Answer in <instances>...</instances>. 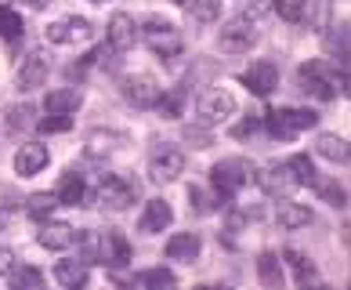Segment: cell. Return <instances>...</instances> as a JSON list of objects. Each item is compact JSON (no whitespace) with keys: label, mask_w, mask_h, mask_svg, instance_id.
<instances>
[{"label":"cell","mask_w":351,"mask_h":290,"mask_svg":"<svg viewBox=\"0 0 351 290\" xmlns=\"http://www.w3.org/2000/svg\"><path fill=\"white\" fill-rule=\"evenodd\" d=\"M243 84L250 87L257 98H268L271 91L279 87V69H276V62H254L250 69L243 73Z\"/></svg>","instance_id":"12"},{"label":"cell","mask_w":351,"mask_h":290,"mask_svg":"<svg viewBox=\"0 0 351 290\" xmlns=\"http://www.w3.org/2000/svg\"><path fill=\"white\" fill-rule=\"evenodd\" d=\"M29 116H33V105H15V109H8V127L11 131L29 127Z\"/></svg>","instance_id":"39"},{"label":"cell","mask_w":351,"mask_h":290,"mask_svg":"<svg viewBox=\"0 0 351 290\" xmlns=\"http://www.w3.org/2000/svg\"><path fill=\"white\" fill-rule=\"evenodd\" d=\"M276 221L282 229H304V225H311V210L304 203H293V200H286V196H279Z\"/></svg>","instance_id":"22"},{"label":"cell","mask_w":351,"mask_h":290,"mask_svg":"<svg viewBox=\"0 0 351 290\" xmlns=\"http://www.w3.org/2000/svg\"><path fill=\"white\" fill-rule=\"evenodd\" d=\"M73 127V116H62V113H47V120H40L44 135H62V131Z\"/></svg>","instance_id":"37"},{"label":"cell","mask_w":351,"mask_h":290,"mask_svg":"<svg viewBox=\"0 0 351 290\" xmlns=\"http://www.w3.org/2000/svg\"><path fill=\"white\" fill-rule=\"evenodd\" d=\"M301 91L304 95H315V98H322V102H330V98H337V91H348V69H330L326 62H308V65H301Z\"/></svg>","instance_id":"1"},{"label":"cell","mask_w":351,"mask_h":290,"mask_svg":"<svg viewBox=\"0 0 351 290\" xmlns=\"http://www.w3.org/2000/svg\"><path fill=\"white\" fill-rule=\"evenodd\" d=\"M243 11H246V19H261L271 11V0H239Z\"/></svg>","instance_id":"41"},{"label":"cell","mask_w":351,"mask_h":290,"mask_svg":"<svg viewBox=\"0 0 351 290\" xmlns=\"http://www.w3.org/2000/svg\"><path fill=\"white\" fill-rule=\"evenodd\" d=\"M271 11H279L286 22H301L308 11V0H271Z\"/></svg>","instance_id":"35"},{"label":"cell","mask_w":351,"mask_h":290,"mask_svg":"<svg viewBox=\"0 0 351 290\" xmlns=\"http://www.w3.org/2000/svg\"><path fill=\"white\" fill-rule=\"evenodd\" d=\"M257 186H261L268 196H286V192H293L297 189V181H293V175H290V167L286 164H268L261 175H257Z\"/></svg>","instance_id":"14"},{"label":"cell","mask_w":351,"mask_h":290,"mask_svg":"<svg viewBox=\"0 0 351 290\" xmlns=\"http://www.w3.org/2000/svg\"><path fill=\"white\" fill-rule=\"evenodd\" d=\"M257 280L265 287H282V258L265 250V254L257 258Z\"/></svg>","instance_id":"27"},{"label":"cell","mask_w":351,"mask_h":290,"mask_svg":"<svg viewBox=\"0 0 351 290\" xmlns=\"http://www.w3.org/2000/svg\"><path fill=\"white\" fill-rule=\"evenodd\" d=\"M315 124H319V116L311 113V109H271V113L265 116L268 135L279 138V142H290V138H297L301 131L315 127Z\"/></svg>","instance_id":"2"},{"label":"cell","mask_w":351,"mask_h":290,"mask_svg":"<svg viewBox=\"0 0 351 290\" xmlns=\"http://www.w3.org/2000/svg\"><path fill=\"white\" fill-rule=\"evenodd\" d=\"M181 8L196 25H210L221 15V0H181Z\"/></svg>","instance_id":"26"},{"label":"cell","mask_w":351,"mask_h":290,"mask_svg":"<svg viewBox=\"0 0 351 290\" xmlns=\"http://www.w3.org/2000/svg\"><path fill=\"white\" fill-rule=\"evenodd\" d=\"M8 280H11V287H15V290H40L44 287V272L22 265V269H11Z\"/></svg>","instance_id":"32"},{"label":"cell","mask_w":351,"mask_h":290,"mask_svg":"<svg viewBox=\"0 0 351 290\" xmlns=\"http://www.w3.org/2000/svg\"><path fill=\"white\" fill-rule=\"evenodd\" d=\"M120 145H123V135H116V131H90L84 153H87V160H109Z\"/></svg>","instance_id":"18"},{"label":"cell","mask_w":351,"mask_h":290,"mask_svg":"<svg viewBox=\"0 0 351 290\" xmlns=\"http://www.w3.org/2000/svg\"><path fill=\"white\" fill-rule=\"evenodd\" d=\"M315 153L326 156L330 164H348V156H351L348 138H341V135H319L315 138Z\"/></svg>","instance_id":"25"},{"label":"cell","mask_w":351,"mask_h":290,"mask_svg":"<svg viewBox=\"0 0 351 290\" xmlns=\"http://www.w3.org/2000/svg\"><path fill=\"white\" fill-rule=\"evenodd\" d=\"M55 280L62 287H69V290H80L87 283V261H80V258L58 261V265H55Z\"/></svg>","instance_id":"23"},{"label":"cell","mask_w":351,"mask_h":290,"mask_svg":"<svg viewBox=\"0 0 351 290\" xmlns=\"http://www.w3.org/2000/svg\"><path fill=\"white\" fill-rule=\"evenodd\" d=\"M44 80H47V58H44V51H33V55L22 62V69H19V91L29 95V91L44 87Z\"/></svg>","instance_id":"16"},{"label":"cell","mask_w":351,"mask_h":290,"mask_svg":"<svg viewBox=\"0 0 351 290\" xmlns=\"http://www.w3.org/2000/svg\"><path fill=\"white\" fill-rule=\"evenodd\" d=\"M141 41H145L160 58H174L181 51V33H178V25L167 22V19H149L141 25Z\"/></svg>","instance_id":"5"},{"label":"cell","mask_w":351,"mask_h":290,"mask_svg":"<svg viewBox=\"0 0 351 290\" xmlns=\"http://www.w3.org/2000/svg\"><path fill=\"white\" fill-rule=\"evenodd\" d=\"M171 221H174L171 203H167V200H149L145 210H141V218H138V232H145V236L167 232V225H171Z\"/></svg>","instance_id":"15"},{"label":"cell","mask_w":351,"mask_h":290,"mask_svg":"<svg viewBox=\"0 0 351 290\" xmlns=\"http://www.w3.org/2000/svg\"><path fill=\"white\" fill-rule=\"evenodd\" d=\"M84 178L76 175V170H69V175H62V181H58V192H55V200L58 203H66V207H80L84 203Z\"/></svg>","instance_id":"24"},{"label":"cell","mask_w":351,"mask_h":290,"mask_svg":"<svg viewBox=\"0 0 351 290\" xmlns=\"http://www.w3.org/2000/svg\"><path fill=\"white\" fill-rule=\"evenodd\" d=\"M131 283H134V287H156V290H167V287H174V283H178V276H174L171 269H145V272H138Z\"/></svg>","instance_id":"29"},{"label":"cell","mask_w":351,"mask_h":290,"mask_svg":"<svg viewBox=\"0 0 351 290\" xmlns=\"http://www.w3.org/2000/svg\"><path fill=\"white\" fill-rule=\"evenodd\" d=\"M95 261H101V265H109V269H123L127 261H131V243L123 240V232H98V254Z\"/></svg>","instance_id":"10"},{"label":"cell","mask_w":351,"mask_h":290,"mask_svg":"<svg viewBox=\"0 0 351 290\" xmlns=\"http://www.w3.org/2000/svg\"><path fill=\"white\" fill-rule=\"evenodd\" d=\"M80 87H58V91H47V98H44V109L47 113H62V116H73L76 109H80Z\"/></svg>","instance_id":"21"},{"label":"cell","mask_w":351,"mask_h":290,"mask_svg":"<svg viewBox=\"0 0 351 290\" xmlns=\"http://www.w3.org/2000/svg\"><path fill=\"white\" fill-rule=\"evenodd\" d=\"M199 250H203V240L196 232H178L167 240V258L171 261H196Z\"/></svg>","instance_id":"20"},{"label":"cell","mask_w":351,"mask_h":290,"mask_svg":"<svg viewBox=\"0 0 351 290\" xmlns=\"http://www.w3.org/2000/svg\"><path fill=\"white\" fill-rule=\"evenodd\" d=\"M47 164H51V153H47V145H44V142H25L22 149L15 153V170H19L22 178L40 175Z\"/></svg>","instance_id":"13"},{"label":"cell","mask_w":351,"mask_h":290,"mask_svg":"<svg viewBox=\"0 0 351 290\" xmlns=\"http://www.w3.org/2000/svg\"><path fill=\"white\" fill-rule=\"evenodd\" d=\"M134 196H138L134 181H127L123 175H106L95 189V203L106 210H127L134 203Z\"/></svg>","instance_id":"6"},{"label":"cell","mask_w":351,"mask_h":290,"mask_svg":"<svg viewBox=\"0 0 351 290\" xmlns=\"http://www.w3.org/2000/svg\"><path fill=\"white\" fill-rule=\"evenodd\" d=\"M185 142H192L196 149H210V131H206V124H199V127H185Z\"/></svg>","instance_id":"40"},{"label":"cell","mask_w":351,"mask_h":290,"mask_svg":"<svg viewBox=\"0 0 351 290\" xmlns=\"http://www.w3.org/2000/svg\"><path fill=\"white\" fill-rule=\"evenodd\" d=\"M156 105H160V113L163 116H181V105H185V91H171V95H160V102H156Z\"/></svg>","instance_id":"38"},{"label":"cell","mask_w":351,"mask_h":290,"mask_svg":"<svg viewBox=\"0 0 351 290\" xmlns=\"http://www.w3.org/2000/svg\"><path fill=\"white\" fill-rule=\"evenodd\" d=\"M174 4H181V0H174Z\"/></svg>","instance_id":"45"},{"label":"cell","mask_w":351,"mask_h":290,"mask_svg":"<svg viewBox=\"0 0 351 290\" xmlns=\"http://www.w3.org/2000/svg\"><path fill=\"white\" fill-rule=\"evenodd\" d=\"M181 170H185V153L174 149V145H156L152 156H149V178L156 181V186L174 181Z\"/></svg>","instance_id":"8"},{"label":"cell","mask_w":351,"mask_h":290,"mask_svg":"<svg viewBox=\"0 0 351 290\" xmlns=\"http://www.w3.org/2000/svg\"><path fill=\"white\" fill-rule=\"evenodd\" d=\"M282 261L290 265V272H293V280L301 283V287H308V283H315V265L301 254V250H286L282 254Z\"/></svg>","instance_id":"28"},{"label":"cell","mask_w":351,"mask_h":290,"mask_svg":"<svg viewBox=\"0 0 351 290\" xmlns=\"http://www.w3.org/2000/svg\"><path fill=\"white\" fill-rule=\"evenodd\" d=\"M326 44H330V55L333 62L341 65V69H348V25H333V33L326 36Z\"/></svg>","instance_id":"31"},{"label":"cell","mask_w":351,"mask_h":290,"mask_svg":"<svg viewBox=\"0 0 351 290\" xmlns=\"http://www.w3.org/2000/svg\"><path fill=\"white\" fill-rule=\"evenodd\" d=\"M44 36H47V44H87L90 36H95V25L80 15H73V19L51 22L44 30Z\"/></svg>","instance_id":"9"},{"label":"cell","mask_w":351,"mask_h":290,"mask_svg":"<svg viewBox=\"0 0 351 290\" xmlns=\"http://www.w3.org/2000/svg\"><path fill=\"white\" fill-rule=\"evenodd\" d=\"M254 44H257L254 19H232V22H225V30L217 33V47L225 51V55H246V51H254Z\"/></svg>","instance_id":"7"},{"label":"cell","mask_w":351,"mask_h":290,"mask_svg":"<svg viewBox=\"0 0 351 290\" xmlns=\"http://www.w3.org/2000/svg\"><path fill=\"white\" fill-rule=\"evenodd\" d=\"M55 207H58L55 192H33V196H29V207H25V210H29L33 218H47Z\"/></svg>","instance_id":"36"},{"label":"cell","mask_w":351,"mask_h":290,"mask_svg":"<svg viewBox=\"0 0 351 290\" xmlns=\"http://www.w3.org/2000/svg\"><path fill=\"white\" fill-rule=\"evenodd\" d=\"M232 113H236V95H232V91H225V87L203 91L199 102H196V116H199V124H206V127L225 124Z\"/></svg>","instance_id":"4"},{"label":"cell","mask_w":351,"mask_h":290,"mask_svg":"<svg viewBox=\"0 0 351 290\" xmlns=\"http://www.w3.org/2000/svg\"><path fill=\"white\" fill-rule=\"evenodd\" d=\"M22 15L15 8H8V4H0V36H4V41H15V36H22Z\"/></svg>","instance_id":"33"},{"label":"cell","mask_w":351,"mask_h":290,"mask_svg":"<svg viewBox=\"0 0 351 290\" xmlns=\"http://www.w3.org/2000/svg\"><path fill=\"white\" fill-rule=\"evenodd\" d=\"M311 186H315L319 189V196H322V200H326L330 207H348V189L341 186V181H330V178H315V181H311Z\"/></svg>","instance_id":"30"},{"label":"cell","mask_w":351,"mask_h":290,"mask_svg":"<svg viewBox=\"0 0 351 290\" xmlns=\"http://www.w3.org/2000/svg\"><path fill=\"white\" fill-rule=\"evenodd\" d=\"M36 240H40L44 250H69L76 243V229L66 225V221H44Z\"/></svg>","instance_id":"17"},{"label":"cell","mask_w":351,"mask_h":290,"mask_svg":"<svg viewBox=\"0 0 351 290\" xmlns=\"http://www.w3.org/2000/svg\"><path fill=\"white\" fill-rule=\"evenodd\" d=\"M11 269H15V254H11L8 247H0V280H4Z\"/></svg>","instance_id":"43"},{"label":"cell","mask_w":351,"mask_h":290,"mask_svg":"<svg viewBox=\"0 0 351 290\" xmlns=\"http://www.w3.org/2000/svg\"><path fill=\"white\" fill-rule=\"evenodd\" d=\"M250 175H254V167L246 164V160H221L210 170V186L217 189V196L232 200V196H236L246 181H250Z\"/></svg>","instance_id":"3"},{"label":"cell","mask_w":351,"mask_h":290,"mask_svg":"<svg viewBox=\"0 0 351 290\" xmlns=\"http://www.w3.org/2000/svg\"><path fill=\"white\" fill-rule=\"evenodd\" d=\"M286 167H290V175H293L297 186H311V181H315V167H311V160H308L304 153L290 156V160H286Z\"/></svg>","instance_id":"34"},{"label":"cell","mask_w":351,"mask_h":290,"mask_svg":"<svg viewBox=\"0 0 351 290\" xmlns=\"http://www.w3.org/2000/svg\"><path fill=\"white\" fill-rule=\"evenodd\" d=\"M120 91H123V98L131 102V105H138V109H152L156 102H160V84L152 80V76H145V73H138V76H123V84H120Z\"/></svg>","instance_id":"11"},{"label":"cell","mask_w":351,"mask_h":290,"mask_svg":"<svg viewBox=\"0 0 351 290\" xmlns=\"http://www.w3.org/2000/svg\"><path fill=\"white\" fill-rule=\"evenodd\" d=\"M189 200H192V210H196V214H210V210H214L210 196H206L203 189H192V192H189Z\"/></svg>","instance_id":"42"},{"label":"cell","mask_w":351,"mask_h":290,"mask_svg":"<svg viewBox=\"0 0 351 290\" xmlns=\"http://www.w3.org/2000/svg\"><path fill=\"white\" fill-rule=\"evenodd\" d=\"M138 41V25L131 15H123V11H116V15L109 19V47L112 51H127Z\"/></svg>","instance_id":"19"},{"label":"cell","mask_w":351,"mask_h":290,"mask_svg":"<svg viewBox=\"0 0 351 290\" xmlns=\"http://www.w3.org/2000/svg\"><path fill=\"white\" fill-rule=\"evenodd\" d=\"M250 131H257V120H254V116H250V120H243L236 131H232V135H236V138H243V135H250Z\"/></svg>","instance_id":"44"}]
</instances>
